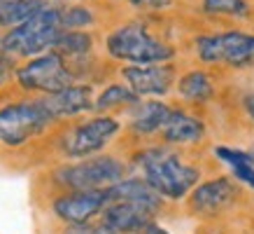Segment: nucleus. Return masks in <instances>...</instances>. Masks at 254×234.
<instances>
[{"instance_id": "aec40b11", "label": "nucleus", "mask_w": 254, "mask_h": 234, "mask_svg": "<svg viewBox=\"0 0 254 234\" xmlns=\"http://www.w3.org/2000/svg\"><path fill=\"white\" fill-rule=\"evenodd\" d=\"M140 103V96L128 85H110L100 92L98 99H93V110L108 113L117 108H133Z\"/></svg>"}, {"instance_id": "a211bd4d", "label": "nucleus", "mask_w": 254, "mask_h": 234, "mask_svg": "<svg viewBox=\"0 0 254 234\" xmlns=\"http://www.w3.org/2000/svg\"><path fill=\"white\" fill-rule=\"evenodd\" d=\"M215 157L222 159L229 169L233 171V178L243 183V185L252 187L254 190V164L250 159L245 150H236V148H226V145H219L215 148Z\"/></svg>"}, {"instance_id": "6ab92c4d", "label": "nucleus", "mask_w": 254, "mask_h": 234, "mask_svg": "<svg viewBox=\"0 0 254 234\" xmlns=\"http://www.w3.org/2000/svg\"><path fill=\"white\" fill-rule=\"evenodd\" d=\"M45 0H0V28H12L45 7Z\"/></svg>"}, {"instance_id": "4be33fe9", "label": "nucleus", "mask_w": 254, "mask_h": 234, "mask_svg": "<svg viewBox=\"0 0 254 234\" xmlns=\"http://www.w3.org/2000/svg\"><path fill=\"white\" fill-rule=\"evenodd\" d=\"M59 19H61V28L68 31H82L86 26L93 23V12L84 5H72V7H59Z\"/></svg>"}, {"instance_id": "5701e85b", "label": "nucleus", "mask_w": 254, "mask_h": 234, "mask_svg": "<svg viewBox=\"0 0 254 234\" xmlns=\"http://www.w3.org/2000/svg\"><path fill=\"white\" fill-rule=\"evenodd\" d=\"M14 61H12V56L5 54V52H0V87H5L12 80L14 75Z\"/></svg>"}, {"instance_id": "dca6fc26", "label": "nucleus", "mask_w": 254, "mask_h": 234, "mask_svg": "<svg viewBox=\"0 0 254 234\" xmlns=\"http://www.w3.org/2000/svg\"><path fill=\"white\" fill-rule=\"evenodd\" d=\"M93 49V38L91 33L86 31H68V28H63L59 33V38H56L54 47H52V52L56 54H61L65 61H79V59H84V56L91 54Z\"/></svg>"}, {"instance_id": "f257e3e1", "label": "nucleus", "mask_w": 254, "mask_h": 234, "mask_svg": "<svg viewBox=\"0 0 254 234\" xmlns=\"http://www.w3.org/2000/svg\"><path fill=\"white\" fill-rule=\"evenodd\" d=\"M108 199L100 211V227L110 234H140L161 211L163 197L142 178H122L108 187Z\"/></svg>"}, {"instance_id": "412c9836", "label": "nucleus", "mask_w": 254, "mask_h": 234, "mask_svg": "<svg viewBox=\"0 0 254 234\" xmlns=\"http://www.w3.org/2000/svg\"><path fill=\"white\" fill-rule=\"evenodd\" d=\"M203 12L205 14L247 19L250 16V5H247V0H203Z\"/></svg>"}, {"instance_id": "f3484780", "label": "nucleus", "mask_w": 254, "mask_h": 234, "mask_svg": "<svg viewBox=\"0 0 254 234\" xmlns=\"http://www.w3.org/2000/svg\"><path fill=\"white\" fill-rule=\"evenodd\" d=\"M177 92L189 103H205L215 96V85L203 70H189L180 78Z\"/></svg>"}, {"instance_id": "cd10ccee", "label": "nucleus", "mask_w": 254, "mask_h": 234, "mask_svg": "<svg viewBox=\"0 0 254 234\" xmlns=\"http://www.w3.org/2000/svg\"><path fill=\"white\" fill-rule=\"evenodd\" d=\"M247 155H250V159H252V164H254V143H252V148L247 150Z\"/></svg>"}, {"instance_id": "393cba45", "label": "nucleus", "mask_w": 254, "mask_h": 234, "mask_svg": "<svg viewBox=\"0 0 254 234\" xmlns=\"http://www.w3.org/2000/svg\"><path fill=\"white\" fill-rule=\"evenodd\" d=\"M63 234H110L103 227H86V225H72L70 230H65Z\"/></svg>"}, {"instance_id": "b1692460", "label": "nucleus", "mask_w": 254, "mask_h": 234, "mask_svg": "<svg viewBox=\"0 0 254 234\" xmlns=\"http://www.w3.org/2000/svg\"><path fill=\"white\" fill-rule=\"evenodd\" d=\"M126 2H131L135 7H145V9H163L173 5V0H126Z\"/></svg>"}, {"instance_id": "0eeeda50", "label": "nucleus", "mask_w": 254, "mask_h": 234, "mask_svg": "<svg viewBox=\"0 0 254 234\" xmlns=\"http://www.w3.org/2000/svg\"><path fill=\"white\" fill-rule=\"evenodd\" d=\"M16 82L26 92H40V94H56L63 87L75 82V73L70 63L56 52H45L40 56H33L28 63L14 70Z\"/></svg>"}, {"instance_id": "9d476101", "label": "nucleus", "mask_w": 254, "mask_h": 234, "mask_svg": "<svg viewBox=\"0 0 254 234\" xmlns=\"http://www.w3.org/2000/svg\"><path fill=\"white\" fill-rule=\"evenodd\" d=\"M126 85L131 87L133 92L142 96H166L175 85V68L166 63H128L122 70Z\"/></svg>"}, {"instance_id": "20e7f679", "label": "nucleus", "mask_w": 254, "mask_h": 234, "mask_svg": "<svg viewBox=\"0 0 254 234\" xmlns=\"http://www.w3.org/2000/svg\"><path fill=\"white\" fill-rule=\"evenodd\" d=\"M105 47L112 59L126 63H166L175 56L173 47L149 35L140 23H126L115 28L105 40Z\"/></svg>"}, {"instance_id": "2eb2a0df", "label": "nucleus", "mask_w": 254, "mask_h": 234, "mask_svg": "<svg viewBox=\"0 0 254 234\" xmlns=\"http://www.w3.org/2000/svg\"><path fill=\"white\" fill-rule=\"evenodd\" d=\"M170 106L161 101H140L138 106H133V117H131V131L138 136H152L159 133L161 126L166 124V119L170 115Z\"/></svg>"}, {"instance_id": "9b49d317", "label": "nucleus", "mask_w": 254, "mask_h": 234, "mask_svg": "<svg viewBox=\"0 0 254 234\" xmlns=\"http://www.w3.org/2000/svg\"><path fill=\"white\" fill-rule=\"evenodd\" d=\"M108 187L103 190H70L54 202V213L68 225H86L108 206Z\"/></svg>"}, {"instance_id": "f8f14e48", "label": "nucleus", "mask_w": 254, "mask_h": 234, "mask_svg": "<svg viewBox=\"0 0 254 234\" xmlns=\"http://www.w3.org/2000/svg\"><path fill=\"white\" fill-rule=\"evenodd\" d=\"M238 197V185L231 178H212L205 180L191 190L189 204L191 211L200 216H217L224 209H229Z\"/></svg>"}, {"instance_id": "ddd939ff", "label": "nucleus", "mask_w": 254, "mask_h": 234, "mask_svg": "<svg viewBox=\"0 0 254 234\" xmlns=\"http://www.w3.org/2000/svg\"><path fill=\"white\" fill-rule=\"evenodd\" d=\"M42 106L49 110V115L59 119V117H75L82 113L93 110V89L89 85H68L61 92L47 94L42 99Z\"/></svg>"}, {"instance_id": "6e6552de", "label": "nucleus", "mask_w": 254, "mask_h": 234, "mask_svg": "<svg viewBox=\"0 0 254 234\" xmlns=\"http://www.w3.org/2000/svg\"><path fill=\"white\" fill-rule=\"evenodd\" d=\"M119 129H122V124L115 117H91V119H86V122L72 126V129L63 133L61 152L65 157H72V159H84V157L98 155L100 150L119 133Z\"/></svg>"}, {"instance_id": "a878e982", "label": "nucleus", "mask_w": 254, "mask_h": 234, "mask_svg": "<svg viewBox=\"0 0 254 234\" xmlns=\"http://www.w3.org/2000/svg\"><path fill=\"white\" fill-rule=\"evenodd\" d=\"M243 106H245L247 115L252 117V122H254V94H247L245 99H243Z\"/></svg>"}, {"instance_id": "39448f33", "label": "nucleus", "mask_w": 254, "mask_h": 234, "mask_svg": "<svg viewBox=\"0 0 254 234\" xmlns=\"http://www.w3.org/2000/svg\"><path fill=\"white\" fill-rule=\"evenodd\" d=\"M54 122L49 110L42 106V101H23L9 103L0 108V143L9 148L23 145L26 140L35 138L47 126Z\"/></svg>"}, {"instance_id": "f03ea898", "label": "nucleus", "mask_w": 254, "mask_h": 234, "mask_svg": "<svg viewBox=\"0 0 254 234\" xmlns=\"http://www.w3.org/2000/svg\"><path fill=\"white\" fill-rule=\"evenodd\" d=\"M142 171V180L166 199H185L198 185L200 171L185 164L168 148H149L135 157Z\"/></svg>"}, {"instance_id": "423d86ee", "label": "nucleus", "mask_w": 254, "mask_h": 234, "mask_svg": "<svg viewBox=\"0 0 254 234\" xmlns=\"http://www.w3.org/2000/svg\"><path fill=\"white\" fill-rule=\"evenodd\" d=\"M126 178V164L117 157H84L79 164H70L56 171V183L68 190H103Z\"/></svg>"}, {"instance_id": "7ed1b4c3", "label": "nucleus", "mask_w": 254, "mask_h": 234, "mask_svg": "<svg viewBox=\"0 0 254 234\" xmlns=\"http://www.w3.org/2000/svg\"><path fill=\"white\" fill-rule=\"evenodd\" d=\"M61 19L56 5H45L35 12L31 19L21 21L19 26H12L9 33L0 38V52L9 56H23L33 59L45 52H52L59 33H61Z\"/></svg>"}, {"instance_id": "4468645a", "label": "nucleus", "mask_w": 254, "mask_h": 234, "mask_svg": "<svg viewBox=\"0 0 254 234\" xmlns=\"http://www.w3.org/2000/svg\"><path fill=\"white\" fill-rule=\"evenodd\" d=\"M166 143H175V145H182V143H198L203 136H205V124L203 119L193 115H187L182 110H170L166 124L161 126V131Z\"/></svg>"}, {"instance_id": "1a4fd4ad", "label": "nucleus", "mask_w": 254, "mask_h": 234, "mask_svg": "<svg viewBox=\"0 0 254 234\" xmlns=\"http://www.w3.org/2000/svg\"><path fill=\"white\" fill-rule=\"evenodd\" d=\"M198 59L205 63H226L245 68L254 63V35L240 31H226L217 35H200L196 40Z\"/></svg>"}, {"instance_id": "bb28decb", "label": "nucleus", "mask_w": 254, "mask_h": 234, "mask_svg": "<svg viewBox=\"0 0 254 234\" xmlns=\"http://www.w3.org/2000/svg\"><path fill=\"white\" fill-rule=\"evenodd\" d=\"M140 234H168V232H166L163 227L154 225V223H149V225H147V227H145V230H142V232H140Z\"/></svg>"}]
</instances>
